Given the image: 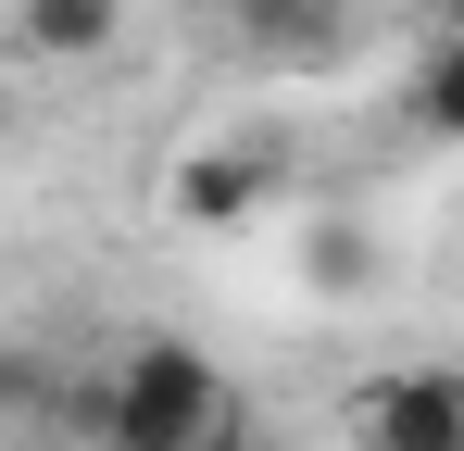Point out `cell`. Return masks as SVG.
<instances>
[{"label": "cell", "instance_id": "obj_1", "mask_svg": "<svg viewBox=\"0 0 464 451\" xmlns=\"http://www.w3.org/2000/svg\"><path fill=\"white\" fill-rule=\"evenodd\" d=\"M76 427L101 451H201V439H227L238 414H227V376L201 364L188 339H126L113 376L76 389Z\"/></svg>", "mask_w": 464, "mask_h": 451}, {"label": "cell", "instance_id": "obj_2", "mask_svg": "<svg viewBox=\"0 0 464 451\" xmlns=\"http://www.w3.org/2000/svg\"><path fill=\"white\" fill-rule=\"evenodd\" d=\"M352 439L364 451H464V376L452 364H389L352 389Z\"/></svg>", "mask_w": 464, "mask_h": 451}, {"label": "cell", "instance_id": "obj_3", "mask_svg": "<svg viewBox=\"0 0 464 451\" xmlns=\"http://www.w3.org/2000/svg\"><path fill=\"white\" fill-rule=\"evenodd\" d=\"M264 188H276V176H264L251 150H188V163L163 176V214L188 226V238H238V226L264 214Z\"/></svg>", "mask_w": 464, "mask_h": 451}, {"label": "cell", "instance_id": "obj_4", "mask_svg": "<svg viewBox=\"0 0 464 451\" xmlns=\"http://www.w3.org/2000/svg\"><path fill=\"white\" fill-rule=\"evenodd\" d=\"M238 51H264V63H339V38H352V0H227Z\"/></svg>", "mask_w": 464, "mask_h": 451}, {"label": "cell", "instance_id": "obj_5", "mask_svg": "<svg viewBox=\"0 0 464 451\" xmlns=\"http://www.w3.org/2000/svg\"><path fill=\"white\" fill-rule=\"evenodd\" d=\"M126 38V0H13V51L25 63H101Z\"/></svg>", "mask_w": 464, "mask_h": 451}, {"label": "cell", "instance_id": "obj_6", "mask_svg": "<svg viewBox=\"0 0 464 451\" xmlns=\"http://www.w3.org/2000/svg\"><path fill=\"white\" fill-rule=\"evenodd\" d=\"M401 113H414V139H452L464 150V38H427V63L401 88Z\"/></svg>", "mask_w": 464, "mask_h": 451}, {"label": "cell", "instance_id": "obj_7", "mask_svg": "<svg viewBox=\"0 0 464 451\" xmlns=\"http://www.w3.org/2000/svg\"><path fill=\"white\" fill-rule=\"evenodd\" d=\"M314 289H364V238H352V226L314 238Z\"/></svg>", "mask_w": 464, "mask_h": 451}, {"label": "cell", "instance_id": "obj_8", "mask_svg": "<svg viewBox=\"0 0 464 451\" xmlns=\"http://www.w3.org/2000/svg\"><path fill=\"white\" fill-rule=\"evenodd\" d=\"M440 38H464V0H440Z\"/></svg>", "mask_w": 464, "mask_h": 451}, {"label": "cell", "instance_id": "obj_9", "mask_svg": "<svg viewBox=\"0 0 464 451\" xmlns=\"http://www.w3.org/2000/svg\"><path fill=\"white\" fill-rule=\"evenodd\" d=\"M201 451H251V439H238V427H227V439H201Z\"/></svg>", "mask_w": 464, "mask_h": 451}]
</instances>
